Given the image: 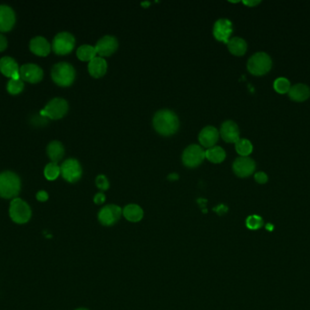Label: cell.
<instances>
[{
	"mask_svg": "<svg viewBox=\"0 0 310 310\" xmlns=\"http://www.w3.org/2000/svg\"><path fill=\"white\" fill-rule=\"evenodd\" d=\"M233 32V26L231 20L226 18H220L215 22L213 26V36L216 40L227 44L231 39Z\"/></svg>",
	"mask_w": 310,
	"mask_h": 310,
	"instance_id": "obj_13",
	"label": "cell"
},
{
	"mask_svg": "<svg viewBox=\"0 0 310 310\" xmlns=\"http://www.w3.org/2000/svg\"><path fill=\"white\" fill-rule=\"evenodd\" d=\"M220 135L227 143H236L240 139L239 126L234 121H225L220 126Z\"/></svg>",
	"mask_w": 310,
	"mask_h": 310,
	"instance_id": "obj_16",
	"label": "cell"
},
{
	"mask_svg": "<svg viewBox=\"0 0 310 310\" xmlns=\"http://www.w3.org/2000/svg\"><path fill=\"white\" fill-rule=\"evenodd\" d=\"M274 89L276 90V92L279 93V94H286L288 93L289 89H290V82L288 80V78H276L274 84Z\"/></svg>",
	"mask_w": 310,
	"mask_h": 310,
	"instance_id": "obj_29",
	"label": "cell"
},
{
	"mask_svg": "<svg viewBox=\"0 0 310 310\" xmlns=\"http://www.w3.org/2000/svg\"><path fill=\"white\" fill-rule=\"evenodd\" d=\"M272 67L271 57L264 52H258L248 59L247 68L254 76H263L267 74Z\"/></svg>",
	"mask_w": 310,
	"mask_h": 310,
	"instance_id": "obj_4",
	"label": "cell"
},
{
	"mask_svg": "<svg viewBox=\"0 0 310 310\" xmlns=\"http://www.w3.org/2000/svg\"><path fill=\"white\" fill-rule=\"evenodd\" d=\"M60 169L63 178L69 183L77 182L83 174V169L79 161L74 158H68L63 162Z\"/></svg>",
	"mask_w": 310,
	"mask_h": 310,
	"instance_id": "obj_9",
	"label": "cell"
},
{
	"mask_svg": "<svg viewBox=\"0 0 310 310\" xmlns=\"http://www.w3.org/2000/svg\"><path fill=\"white\" fill-rule=\"evenodd\" d=\"M150 4H151L150 2H142L141 5L143 6V7H148V6H150Z\"/></svg>",
	"mask_w": 310,
	"mask_h": 310,
	"instance_id": "obj_40",
	"label": "cell"
},
{
	"mask_svg": "<svg viewBox=\"0 0 310 310\" xmlns=\"http://www.w3.org/2000/svg\"><path fill=\"white\" fill-rule=\"evenodd\" d=\"M266 229H267V230L272 231V230H273V229H274V226L271 224H268L267 225V226H266Z\"/></svg>",
	"mask_w": 310,
	"mask_h": 310,
	"instance_id": "obj_39",
	"label": "cell"
},
{
	"mask_svg": "<svg viewBox=\"0 0 310 310\" xmlns=\"http://www.w3.org/2000/svg\"><path fill=\"white\" fill-rule=\"evenodd\" d=\"M36 199L40 202L46 201L48 199V194L44 190H41L39 192H37V194H36Z\"/></svg>",
	"mask_w": 310,
	"mask_h": 310,
	"instance_id": "obj_34",
	"label": "cell"
},
{
	"mask_svg": "<svg viewBox=\"0 0 310 310\" xmlns=\"http://www.w3.org/2000/svg\"><path fill=\"white\" fill-rule=\"evenodd\" d=\"M29 48L32 53L39 57H46L51 51V46L49 42L43 37H35L32 39L29 44Z\"/></svg>",
	"mask_w": 310,
	"mask_h": 310,
	"instance_id": "obj_19",
	"label": "cell"
},
{
	"mask_svg": "<svg viewBox=\"0 0 310 310\" xmlns=\"http://www.w3.org/2000/svg\"><path fill=\"white\" fill-rule=\"evenodd\" d=\"M227 45H228V48L231 54L234 56H238V57L245 55V53L247 51V48H248L246 41L241 38H238V37L231 39L227 43Z\"/></svg>",
	"mask_w": 310,
	"mask_h": 310,
	"instance_id": "obj_22",
	"label": "cell"
},
{
	"mask_svg": "<svg viewBox=\"0 0 310 310\" xmlns=\"http://www.w3.org/2000/svg\"><path fill=\"white\" fill-rule=\"evenodd\" d=\"M268 176L264 172H258L255 174V180L259 183V184H265L268 182Z\"/></svg>",
	"mask_w": 310,
	"mask_h": 310,
	"instance_id": "obj_33",
	"label": "cell"
},
{
	"mask_svg": "<svg viewBox=\"0 0 310 310\" xmlns=\"http://www.w3.org/2000/svg\"><path fill=\"white\" fill-rule=\"evenodd\" d=\"M232 169L238 177L248 178L255 171L256 164L253 159L248 156H240L233 162Z\"/></svg>",
	"mask_w": 310,
	"mask_h": 310,
	"instance_id": "obj_11",
	"label": "cell"
},
{
	"mask_svg": "<svg viewBox=\"0 0 310 310\" xmlns=\"http://www.w3.org/2000/svg\"><path fill=\"white\" fill-rule=\"evenodd\" d=\"M20 68L16 60L10 57H4L0 59V72L11 79H20Z\"/></svg>",
	"mask_w": 310,
	"mask_h": 310,
	"instance_id": "obj_18",
	"label": "cell"
},
{
	"mask_svg": "<svg viewBox=\"0 0 310 310\" xmlns=\"http://www.w3.org/2000/svg\"><path fill=\"white\" fill-rule=\"evenodd\" d=\"M68 111V103L66 99L61 98H53L40 111V116L50 119H60L64 117Z\"/></svg>",
	"mask_w": 310,
	"mask_h": 310,
	"instance_id": "obj_5",
	"label": "cell"
},
{
	"mask_svg": "<svg viewBox=\"0 0 310 310\" xmlns=\"http://www.w3.org/2000/svg\"><path fill=\"white\" fill-rule=\"evenodd\" d=\"M205 158H206L205 150H203L202 146H199L196 144H192L187 147L181 156L183 165L189 168L199 167Z\"/></svg>",
	"mask_w": 310,
	"mask_h": 310,
	"instance_id": "obj_7",
	"label": "cell"
},
{
	"mask_svg": "<svg viewBox=\"0 0 310 310\" xmlns=\"http://www.w3.org/2000/svg\"><path fill=\"white\" fill-rule=\"evenodd\" d=\"M21 190V181L16 173L4 171L0 173V196L3 198H14Z\"/></svg>",
	"mask_w": 310,
	"mask_h": 310,
	"instance_id": "obj_2",
	"label": "cell"
},
{
	"mask_svg": "<svg viewBox=\"0 0 310 310\" xmlns=\"http://www.w3.org/2000/svg\"><path fill=\"white\" fill-rule=\"evenodd\" d=\"M96 55L97 54H96V47L90 45H83L79 46L76 51L77 58L84 62H90L91 60H93L94 58L97 57Z\"/></svg>",
	"mask_w": 310,
	"mask_h": 310,
	"instance_id": "obj_26",
	"label": "cell"
},
{
	"mask_svg": "<svg viewBox=\"0 0 310 310\" xmlns=\"http://www.w3.org/2000/svg\"><path fill=\"white\" fill-rule=\"evenodd\" d=\"M152 125L156 132L164 137L174 135L180 126L178 116L170 109H161L155 113Z\"/></svg>",
	"mask_w": 310,
	"mask_h": 310,
	"instance_id": "obj_1",
	"label": "cell"
},
{
	"mask_svg": "<svg viewBox=\"0 0 310 310\" xmlns=\"http://www.w3.org/2000/svg\"><path fill=\"white\" fill-rule=\"evenodd\" d=\"M123 210L116 205H108L103 207L98 214V219L101 224L104 226H111L118 220Z\"/></svg>",
	"mask_w": 310,
	"mask_h": 310,
	"instance_id": "obj_14",
	"label": "cell"
},
{
	"mask_svg": "<svg viewBox=\"0 0 310 310\" xmlns=\"http://www.w3.org/2000/svg\"><path fill=\"white\" fill-rule=\"evenodd\" d=\"M235 150L241 156H248L252 153L253 146L248 139L240 138L235 143Z\"/></svg>",
	"mask_w": 310,
	"mask_h": 310,
	"instance_id": "obj_27",
	"label": "cell"
},
{
	"mask_svg": "<svg viewBox=\"0 0 310 310\" xmlns=\"http://www.w3.org/2000/svg\"><path fill=\"white\" fill-rule=\"evenodd\" d=\"M7 47V39L5 36L0 34V52H3Z\"/></svg>",
	"mask_w": 310,
	"mask_h": 310,
	"instance_id": "obj_36",
	"label": "cell"
},
{
	"mask_svg": "<svg viewBox=\"0 0 310 310\" xmlns=\"http://www.w3.org/2000/svg\"><path fill=\"white\" fill-rule=\"evenodd\" d=\"M9 215L14 222L17 224H25L31 218V208L27 202L21 198H14L10 203Z\"/></svg>",
	"mask_w": 310,
	"mask_h": 310,
	"instance_id": "obj_6",
	"label": "cell"
},
{
	"mask_svg": "<svg viewBox=\"0 0 310 310\" xmlns=\"http://www.w3.org/2000/svg\"><path fill=\"white\" fill-rule=\"evenodd\" d=\"M123 215L124 218L131 222H138L143 217V211L138 205L130 204L124 207Z\"/></svg>",
	"mask_w": 310,
	"mask_h": 310,
	"instance_id": "obj_24",
	"label": "cell"
},
{
	"mask_svg": "<svg viewBox=\"0 0 310 310\" xmlns=\"http://www.w3.org/2000/svg\"><path fill=\"white\" fill-rule=\"evenodd\" d=\"M260 1H243V4L246 6L252 7V6H257L260 4Z\"/></svg>",
	"mask_w": 310,
	"mask_h": 310,
	"instance_id": "obj_37",
	"label": "cell"
},
{
	"mask_svg": "<svg viewBox=\"0 0 310 310\" xmlns=\"http://www.w3.org/2000/svg\"><path fill=\"white\" fill-rule=\"evenodd\" d=\"M94 201L97 205H101L103 202L105 201V195L103 193H97L95 195V198H94Z\"/></svg>",
	"mask_w": 310,
	"mask_h": 310,
	"instance_id": "obj_35",
	"label": "cell"
},
{
	"mask_svg": "<svg viewBox=\"0 0 310 310\" xmlns=\"http://www.w3.org/2000/svg\"><path fill=\"white\" fill-rule=\"evenodd\" d=\"M75 46V39L68 32H60L55 37L52 48L53 51L59 56H65L73 51Z\"/></svg>",
	"mask_w": 310,
	"mask_h": 310,
	"instance_id": "obj_8",
	"label": "cell"
},
{
	"mask_svg": "<svg viewBox=\"0 0 310 310\" xmlns=\"http://www.w3.org/2000/svg\"><path fill=\"white\" fill-rule=\"evenodd\" d=\"M51 77L57 86L67 87L71 86L75 79V70L71 64L60 62L53 67Z\"/></svg>",
	"mask_w": 310,
	"mask_h": 310,
	"instance_id": "obj_3",
	"label": "cell"
},
{
	"mask_svg": "<svg viewBox=\"0 0 310 310\" xmlns=\"http://www.w3.org/2000/svg\"><path fill=\"white\" fill-rule=\"evenodd\" d=\"M246 226L249 230H259L263 226V219L260 218V216H257V215L249 216L246 220Z\"/></svg>",
	"mask_w": 310,
	"mask_h": 310,
	"instance_id": "obj_31",
	"label": "cell"
},
{
	"mask_svg": "<svg viewBox=\"0 0 310 310\" xmlns=\"http://www.w3.org/2000/svg\"><path fill=\"white\" fill-rule=\"evenodd\" d=\"M24 86L25 85H24V82L21 78L20 79H10L6 85V89L11 95H18L19 93L22 92Z\"/></svg>",
	"mask_w": 310,
	"mask_h": 310,
	"instance_id": "obj_30",
	"label": "cell"
},
{
	"mask_svg": "<svg viewBox=\"0 0 310 310\" xmlns=\"http://www.w3.org/2000/svg\"><path fill=\"white\" fill-rule=\"evenodd\" d=\"M205 155H206V158L209 162L214 163V164L221 163L225 160L226 158L225 150L218 146H214L210 149H208L205 151Z\"/></svg>",
	"mask_w": 310,
	"mask_h": 310,
	"instance_id": "obj_25",
	"label": "cell"
},
{
	"mask_svg": "<svg viewBox=\"0 0 310 310\" xmlns=\"http://www.w3.org/2000/svg\"><path fill=\"white\" fill-rule=\"evenodd\" d=\"M46 153L52 162L57 163L62 159L65 155V148L61 142L55 140L48 144L46 148Z\"/></svg>",
	"mask_w": 310,
	"mask_h": 310,
	"instance_id": "obj_23",
	"label": "cell"
},
{
	"mask_svg": "<svg viewBox=\"0 0 310 310\" xmlns=\"http://www.w3.org/2000/svg\"><path fill=\"white\" fill-rule=\"evenodd\" d=\"M220 138V131L214 126H205L199 134V141L201 146L205 149L214 147Z\"/></svg>",
	"mask_w": 310,
	"mask_h": 310,
	"instance_id": "obj_15",
	"label": "cell"
},
{
	"mask_svg": "<svg viewBox=\"0 0 310 310\" xmlns=\"http://www.w3.org/2000/svg\"><path fill=\"white\" fill-rule=\"evenodd\" d=\"M118 40L113 36H104L97 41L96 46V54L99 57H110L115 53L118 48Z\"/></svg>",
	"mask_w": 310,
	"mask_h": 310,
	"instance_id": "obj_10",
	"label": "cell"
},
{
	"mask_svg": "<svg viewBox=\"0 0 310 310\" xmlns=\"http://www.w3.org/2000/svg\"><path fill=\"white\" fill-rule=\"evenodd\" d=\"M19 74H20V78L23 81L35 84L43 79L44 71L39 66L35 64L29 63L23 65L19 70Z\"/></svg>",
	"mask_w": 310,
	"mask_h": 310,
	"instance_id": "obj_12",
	"label": "cell"
},
{
	"mask_svg": "<svg viewBox=\"0 0 310 310\" xmlns=\"http://www.w3.org/2000/svg\"><path fill=\"white\" fill-rule=\"evenodd\" d=\"M60 174H61L60 167L57 165V163H55V162L48 163L44 169L45 178L50 181L56 180Z\"/></svg>",
	"mask_w": 310,
	"mask_h": 310,
	"instance_id": "obj_28",
	"label": "cell"
},
{
	"mask_svg": "<svg viewBox=\"0 0 310 310\" xmlns=\"http://www.w3.org/2000/svg\"><path fill=\"white\" fill-rule=\"evenodd\" d=\"M85 310V309H79V310Z\"/></svg>",
	"mask_w": 310,
	"mask_h": 310,
	"instance_id": "obj_41",
	"label": "cell"
},
{
	"mask_svg": "<svg viewBox=\"0 0 310 310\" xmlns=\"http://www.w3.org/2000/svg\"><path fill=\"white\" fill-rule=\"evenodd\" d=\"M96 187L101 190H107L110 187L107 178L104 175H99L96 179Z\"/></svg>",
	"mask_w": 310,
	"mask_h": 310,
	"instance_id": "obj_32",
	"label": "cell"
},
{
	"mask_svg": "<svg viewBox=\"0 0 310 310\" xmlns=\"http://www.w3.org/2000/svg\"><path fill=\"white\" fill-rule=\"evenodd\" d=\"M16 23V15L11 7L0 5V32L10 31Z\"/></svg>",
	"mask_w": 310,
	"mask_h": 310,
	"instance_id": "obj_17",
	"label": "cell"
},
{
	"mask_svg": "<svg viewBox=\"0 0 310 310\" xmlns=\"http://www.w3.org/2000/svg\"><path fill=\"white\" fill-rule=\"evenodd\" d=\"M107 62L101 57H96L88 63V72L93 78H100L106 74Z\"/></svg>",
	"mask_w": 310,
	"mask_h": 310,
	"instance_id": "obj_20",
	"label": "cell"
},
{
	"mask_svg": "<svg viewBox=\"0 0 310 310\" xmlns=\"http://www.w3.org/2000/svg\"><path fill=\"white\" fill-rule=\"evenodd\" d=\"M179 178V176H178V174H170L169 176H168V179L171 180V181H174V180H177Z\"/></svg>",
	"mask_w": 310,
	"mask_h": 310,
	"instance_id": "obj_38",
	"label": "cell"
},
{
	"mask_svg": "<svg viewBox=\"0 0 310 310\" xmlns=\"http://www.w3.org/2000/svg\"><path fill=\"white\" fill-rule=\"evenodd\" d=\"M288 97L296 102H303L310 97V89L304 84H297L290 87L288 91Z\"/></svg>",
	"mask_w": 310,
	"mask_h": 310,
	"instance_id": "obj_21",
	"label": "cell"
}]
</instances>
